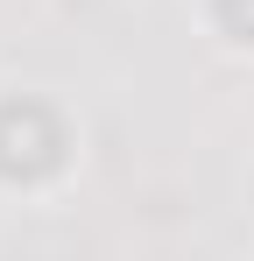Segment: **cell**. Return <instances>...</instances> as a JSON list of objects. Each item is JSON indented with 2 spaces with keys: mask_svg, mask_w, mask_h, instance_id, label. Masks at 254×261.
<instances>
[{
  "mask_svg": "<svg viewBox=\"0 0 254 261\" xmlns=\"http://www.w3.org/2000/svg\"><path fill=\"white\" fill-rule=\"evenodd\" d=\"M57 163V127L42 106H7L0 113V170L7 176H42Z\"/></svg>",
  "mask_w": 254,
  "mask_h": 261,
  "instance_id": "1",
  "label": "cell"
}]
</instances>
